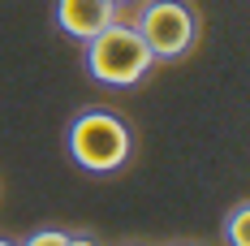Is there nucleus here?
<instances>
[{
  "instance_id": "20e7f679",
  "label": "nucleus",
  "mask_w": 250,
  "mask_h": 246,
  "mask_svg": "<svg viewBox=\"0 0 250 246\" xmlns=\"http://www.w3.org/2000/svg\"><path fill=\"white\" fill-rule=\"evenodd\" d=\"M108 22H117V4L112 0H56V26L78 44L95 39Z\"/></svg>"
},
{
  "instance_id": "423d86ee",
  "label": "nucleus",
  "mask_w": 250,
  "mask_h": 246,
  "mask_svg": "<svg viewBox=\"0 0 250 246\" xmlns=\"http://www.w3.org/2000/svg\"><path fill=\"white\" fill-rule=\"evenodd\" d=\"M225 233H229V246H250V203H237L229 212Z\"/></svg>"
},
{
  "instance_id": "0eeeda50",
  "label": "nucleus",
  "mask_w": 250,
  "mask_h": 246,
  "mask_svg": "<svg viewBox=\"0 0 250 246\" xmlns=\"http://www.w3.org/2000/svg\"><path fill=\"white\" fill-rule=\"evenodd\" d=\"M112 4H117V9H121V4H134V0H112Z\"/></svg>"
},
{
  "instance_id": "39448f33",
  "label": "nucleus",
  "mask_w": 250,
  "mask_h": 246,
  "mask_svg": "<svg viewBox=\"0 0 250 246\" xmlns=\"http://www.w3.org/2000/svg\"><path fill=\"white\" fill-rule=\"evenodd\" d=\"M22 246H95V238L69 233V229H39V233H30Z\"/></svg>"
},
{
  "instance_id": "7ed1b4c3",
  "label": "nucleus",
  "mask_w": 250,
  "mask_h": 246,
  "mask_svg": "<svg viewBox=\"0 0 250 246\" xmlns=\"http://www.w3.org/2000/svg\"><path fill=\"white\" fill-rule=\"evenodd\" d=\"M129 26L143 35L155 61H181L199 44V13L186 0H143Z\"/></svg>"
},
{
  "instance_id": "f257e3e1",
  "label": "nucleus",
  "mask_w": 250,
  "mask_h": 246,
  "mask_svg": "<svg viewBox=\"0 0 250 246\" xmlns=\"http://www.w3.org/2000/svg\"><path fill=\"white\" fill-rule=\"evenodd\" d=\"M65 151H69V160H74L82 173H121L129 164V156H134V134H129V125L117 117V112H108V108H86V112H78L69 130H65Z\"/></svg>"
},
{
  "instance_id": "6e6552de",
  "label": "nucleus",
  "mask_w": 250,
  "mask_h": 246,
  "mask_svg": "<svg viewBox=\"0 0 250 246\" xmlns=\"http://www.w3.org/2000/svg\"><path fill=\"white\" fill-rule=\"evenodd\" d=\"M0 246H18V242H9V238H0Z\"/></svg>"
},
{
  "instance_id": "f03ea898",
  "label": "nucleus",
  "mask_w": 250,
  "mask_h": 246,
  "mask_svg": "<svg viewBox=\"0 0 250 246\" xmlns=\"http://www.w3.org/2000/svg\"><path fill=\"white\" fill-rule=\"evenodd\" d=\"M155 65L160 61L151 56L143 35L121 18L108 22L95 39H86V74L100 87H138Z\"/></svg>"
}]
</instances>
